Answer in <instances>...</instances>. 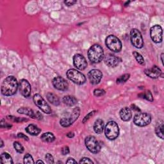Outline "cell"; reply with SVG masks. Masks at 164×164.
<instances>
[{"mask_svg":"<svg viewBox=\"0 0 164 164\" xmlns=\"http://www.w3.org/2000/svg\"><path fill=\"white\" fill-rule=\"evenodd\" d=\"M19 88V84L17 79L13 76L7 77L3 81L1 86L2 94L5 96L14 95Z\"/></svg>","mask_w":164,"mask_h":164,"instance_id":"obj_1","label":"cell"},{"mask_svg":"<svg viewBox=\"0 0 164 164\" xmlns=\"http://www.w3.org/2000/svg\"><path fill=\"white\" fill-rule=\"evenodd\" d=\"M88 57L92 63H100L105 57L103 48L97 44L92 45L88 51Z\"/></svg>","mask_w":164,"mask_h":164,"instance_id":"obj_2","label":"cell"},{"mask_svg":"<svg viewBox=\"0 0 164 164\" xmlns=\"http://www.w3.org/2000/svg\"><path fill=\"white\" fill-rule=\"evenodd\" d=\"M105 134L106 137L109 140L116 139L119 135V128L117 122L114 120L109 121L105 126Z\"/></svg>","mask_w":164,"mask_h":164,"instance_id":"obj_3","label":"cell"},{"mask_svg":"<svg viewBox=\"0 0 164 164\" xmlns=\"http://www.w3.org/2000/svg\"><path fill=\"white\" fill-rule=\"evenodd\" d=\"M67 78L77 85H83L86 82V78L84 74L74 69H70L66 73Z\"/></svg>","mask_w":164,"mask_h":164,"instance_id":"obj_4","label":"cell"},{"mask_svg":"<svg viewBox=\"0 0 164 164\" xmlns=\"http://www.w3.org/2000/svg\"><path fill=\"white\" fill-rule=\"evenodd\" d=\"M105 43L107 48L114 52H119L122 49L120 40L115 35L108 36L105 40Z\"/></svg>","mask_w":164,"mask_h":164,"instance_id":"obj_5","label":"cell"},{"mask_svg":"<svg viewBox=\"0 0 164 164\" xmlns=\"http://www.w3.org/2000/svg\"><path fill=\"white\" fill-rule=\"evenodd\" d=\"M80 115V109L79 107H76L73 109L71 115L68 117H64L60 119V125L64 128L69 127L72 125L73 123L78 119Z\"/></svg>","mask_w":164,"mask_h":164,"instance_id":"obj_6","label":"cell"},{"mask_svg":"<svg viewBox=\"0 0 164 164\" xmlns=\"http://www.w3.org/2000/svg\"><path fill=\"white\" fill-rule=\"evenodd\" d=\"M130 40L132 45L136 48L141 49L144 46V40L141 32L136 28H133L130 32Z\"/></svg>","mask_w":164,"mask_h":164,"instance_id":"obj_7","label":"cell"},{"mask_svg":"<svg viewBox=\"0 0 164 164\" xmlns=\"http://www.w3.org/2000/svg\"><path fill=\"white\" fill-rule=\"evenodd\" d=\"M85 144L89 151L94 154H97L101 151V146L94 136H88L85 138Z\"/></svg>","mask_w":164,"mask_h":164,"instance_id":"obj_8","label":"cell"},{"mask_svg":"<svg viewBox=\"0 0 164 164\" xmlns=\"http://www.w3.org/2000/svg\"><path fill=\"white\" fill-rule=\"evenodd\" d=\"M151 122V117L147 113H141L135 115L133 118L134 124L140 127H144L149 125Z\"/></svg>","mask_w":164,"mask_h":164,"instance_id":"obj_9","label":"cell"},{"mask_svg":"<svg viewBox=\"0 0 164 164\" xmlns=\"http://www.w3.org/2000/svg\"><path fill=\"white\" fill-rule=\"evenodd\" d=\"M33 100L35 105L38 108H39L43 112L47 114H49L51 113L52 110L49 105L46 103V101L40 94H35L33 97Z\"/></svg>","mask_w":164,"mask_h":164,"instance_id":"obj_10","label":"cell"},{"mask_svg":"<svg viewBox=\"0 0 164 164\" xmlns=\"http://www.w3.org/2000/svg\"><path fill=\"white\" fill-rule=\"evenodd\" d=\"M150 36L155 43H160L163 40V31L160 25L156 24L150 29Z\"/></svg>","mask_w":164,"mask_h":164,"instance_id":"obj_11","label":"cell"},{"mask_svg":"<svg viewBox=\"0 0 164 164\" xmlns=\"http://www.w3.org/2000/svg\"><path fill=\"white\" fill-rule=\"evenodd\" d=\"M19 89L20 93L24 98H28L30 95L32 88L31 85L28 80L25 79H22L20 80L19 83Z\"/></svg>","mask_w":164,"mask_h":164,"instance_id":"obj_12","label":"cell"},{"mask_svg":"<svg viewBox=\"0 0 164 164\" xmlns=\"http://www.w3.org/2000/svg\"><path fill=\"white\" fill-rule=\"evenodd\" d=\"M52 84L53 87L57 90L65 91L69 87V84L67 81L61 76H57L54 78L52 81Z\"/></svg>","mask_w":164,"mask_h":164,"instance_id":"obj_13","label":"cell"},{"mask_svg":"<svg viewBox=\"0 0 164 164\" xmlns=\"http://www.w3.org/2000/svg\"><path fill=\"white\" fill-rule=\"evenodd\" d=\"M87 76L89 81L92 85L98 84L103 78V74L101 71L99 69H95L90 71Z\"/></svg>","mask_w":164,"mask_h":164,"instance_id":"obj_14","label":"cell"},{"mask_svg":"<svg viewBox=\"0 0 164 164\" xmlns=\"http://www.w3.org/2000/svg\"><path fill=\"white\" fill-rule=\"evenodd\" d=\"M74 65L79 70H84L87 67V62L85 58L81 54H76L73 57Z\"/></svg>","mask_w":164,"mask_h":164,"instance_id":"obj_15","label":"cell"},{"mask_svg":"<svg viewBox=\"0 0 164 164\" xmlns=\"http://www.w3.org/2000/svg\"><path fill=\"white\" fill-rule=\"evenodd\" d=\"M144 73L146 74V75L153 79H156L161 76H163V73L161 72L160 68L156 65L153 66L150 69H146L144 71Z\"/></svg>","mask_w":164,"mask_h":164,"instance_id":"obj_16","label":"cell"},{"mask_svg":"<svg viewBox=\"0 0 164 164\" xmlns=\"http://www.w3.org/2000/svg\"><path fill=\"white\" fill-rule=\"evenodd\" d=\"M105 64L110 67H115L119 64V59L115 55L109 53L104 57Z\"/></svg>","mask_w":164,"mask_h":164,"instance_id":"obj_17","label":"cell"},{"mask_svg":"<svg viewBox=\"0 0 164 164\" xmlns=\"http://www.w3.org/2000/svg\"><path fill=\"white\" fill-rule=\"evenodd\" d=\"M120 117L123 121H129L132 117V113L131 109L128 107H125L122 108L119 112Z\"/></svg>","mask_w":164,"mask_h":164,"instance_id":"obj_18","label":"cell"},{"mask_svg":"<svg viewBox=\"0 0 164 164\" xmlns=\"http://www.w3.org/2000/svg\"><path fill=\"white\" fill-rule=\"evenodd\" d=\"M18 112L21 114H24L30 117L32 119H36V112L29 108L22 107L18 110Z\"/></svg>","mask_w":164,"mask_h":164,"instance_id":"obj_19","label":"cell"},{"mask_svg":"<svg viewBox=\"0 0 164 164\" xmlns=\"http://www.w3.org/2000/svg\"><path fill=\"white\" fill-rule=\"evenodd\" d=\"M94 131L98 133L101 134L103 131L104 130V122L102 119H98L95 121L94 125Z\"/></svg>","mask_w":164,"mask_h":164,"instance_id":"obj_20","label":"cell"},{"mask_svg":"<svg viewBox=\"0 0 164 164\" xmlns=\"http://www.w3.org/2000/svg\"><path fill=\"white\" fill-rule=\"evenodd\" d=\"M25 131L32 136H37L40 133L41 130L34 125H29L25 128Z\"/></svg>","mask_w":164,"mask_h":164,"instance_id":"obj_21","label":"cell"},{"mask_svg":"<svg viewBox=\"0 0 164 164\" xmlns=\"http://www.w3.org/2000/svg\"><path fill=\"white\" fill-rule=\"evenodd\" d=\"M46 98L49 103L54 106H58L60 105V100L59 97L52 92H48L46 94Z\"/></svg>","mask_w":164,"mask_h":164,"instance_id":"obj_22","label":"cell"},{"mask_svg":"<svg viewBox=\"0 0 164 164\" xmlns=\"http://www.w3.org/2000/svg\"><path fill=\"white\" fill-rule=\"evenodd\" d=\"M63 103L69 106H73L77 103V100L72 95H65L62 99Z\"/></svg>","mask_w":164,"mask_h":164,"instance_id":"obj_23","label":"cell"},{"mask_svg":"<svg viewBox=\"0 0 164 164\" xmlns=\"http://www.w3.org/2000/svg\"><path fill=\"white\" fill-rule=\"evenodd\" d=\"M40 139L43 142H48V143H51L54 140H55V136H54L53 133L46 132L41 135Z\"/></svg>","mask_w":164,"mask_h":164,"instance_id":"obj_24","label":"cell"},{"mask_svg":"<svg viewBox=\"0 0 164 164\" xmlns=\"http://www.w3.org/2000/svg\"><path fill=\"white\" fill-rule=\"evenodd\" d=\"M0 162L2 164H12L13 163L11 156L8 153H3L1 155Z\"/></svg>","mask_w":164,"mask_h":164,"instance_id":"obj_25","label":"cell"},{"mask_svg":"<svg viewBox=\"0 0 164 164\" xmlns=\"http://www.w3.org/2000/svg\"><path fill=\"white\" fill-rule=\"evenodd\" d=\"M138 96L141 97L143 99H145L147 101H153V96L152 95V93L151 92V91L149 90H147L144 91V92L139 94L138 95Z\"/></svg>","mask_w":164,"mask_h":164,"instance_id":"obj_26","label":"cell"},{"mask_svg":"<svg viewBox=\"0 0 164 164\" xmlns=\"http://www.w3.org/2000/svg\"><path fill=\"white\" fill-rule=\"evenodd\" d=\"M155 133L157 136L161 139H163V122L159 124L155 129Z\"/></svg>","mask_w":164,"mask_h":164,"instance_id":"obj_27","label":"cell"},{"mask_svg":"<svg viewBox=\"0 0 164 164\" xmlns=\"http://www.w3.org/2000/svg\"><path fill=\"white\" fill-rule=\"evenodd\" d=\"M133 55L134 56L135 59L138 62V63L141 65H144L145 64V60L144 57L142 56V54H141L139 53L136 51H133Z\"/></svg>","mask_w":164,"mask_h":164,"instance_id":"obj_28","label":"cell"},{"mask_svg":"<svg viewBox=\"0 0 164 164\" xmlns=\"http://www.w3.org/2000/svg\"><path fill=\"white\" fill-rule=\"evenodd\" d=\"M13 147H14L16 151L21 154L24 152V147L19 142H13Z\"/></svg>","mask_w":164,"mask_h":164,"instance_id":"obj_29","label":"cell"},{"mask_svg":"<svg viewBox=\"0 0 164 164\" xmlns=\"http://www.w3.org/2000/svg\"><path fill=\"white\" fill-rule=\"evenodd\" d=\"M130 74H125L122 76H120L119 78L117 79V84H122V83H125L126 81L130 78Z\"/></svg>","mask_w":164,"mask_h":164,"instance_id":"obj_30","label":"cell"},{"mask_svg":"<svg viewBox=\"0 0 164 164\" xmlns=\"http://www.w3.org/2000/svg\"><path fill=\"white\" fill-rule=\"evenodd\" d=\"M7 119L8 120H10L13 122H23L25 121H28V119H24L23 117H16L12 115H8L7 116Z\"/></svg>","mask_w":164,"mask_h":164,"instance_id":"obj_31","label":"cell"},{"mask_svg":"<svg viewBox=\"0 0 164 164\" xmlns=\"http://www.w3.org/2000/svg\"><path fill=\"white\" fill-rule=\"evenodd\" d=\"M24 163H29V164H33L35 163V161L33 159V157L30 154H26L24 156Z\"/></svg>","mask_w":164,"mask_h":164,"instance_id":"obj_32","label":"cell"},{"mask_svg":"<svg viewBox=\"0 0 164 164\" xmlns=\"http://www.w3.org/2000/svg\"><path fill=\"white\" fill-rule=\"evenodd\" d=\"M105 93H106L105 90L101 89H96L94 90V95L96 97L103 96V95L105 94Z\"/></svg>","mask_w":164,"mask_h":164,"instance_id":"obj_33","label":"cell"},{"mask_svg":"<svg viewBox=\"0 0 164 164\" xmlns=\"http://www.w3.org/2000/svg\"><path fill=\"white\" fill-rule=\"evenodd\" d=\"M96 112H97V111L94 110V111H92V112H90V113H89V114L84 118L83 120H82V122H83L84 124H85V123L87 122L91 117H92L95 114V113H96Z\"/></svg>","mask_w":164,"mask_h":164,"instance_id":"obj_34","label":"cell"},{"mask_svg":"<svg viewBox=\"0 0 164 164\" xmlns=\"http://www.w3.org/2000/svg\"><path fill=\"white\" fill-rule=\"evenodd\" d=\"M0 125H1L2 128H11L12 127V125L10 124H8V123L6 122L4 119H2L1 122H0Z\"/></svg>","mask_w":164,"mask_h":164,"instance_id":"obj_35","label":"cell"},{"mask_svg":"<svg viewBox=\"0 0 164 164\" xmlns=\"http://www.w3.org/2000/svg\"><path fill=\"white\" fill-rule=\"evenodd\" d=\"M45 158L46 160L47 161V163L51 164V163H54V158L53 157V156L50 154V153H47L45 156Z\"/></svg>","mask_w":164,"mask_h":164,"instance_id":"obj_36","label":"cell"},{"mask_svg":"<svg viewBox=\"0 0 164 164\" xmlns=\"http://www.w3.org/2000/svg\"><path fill=\"white\" fill-rule=\"evenodd\" d=\"M61 152H62V154L63 155H68L69 153L70 152V149H69V147L68 146H64L61 149Z\"/></svg>","mask_w":164,"mask_h":164,"instance_id":"obj_37","label":"cell"},{"mask_svg":"<svg viewBox=\"0 0 164 164\" xmlns=\"http://www.w3.org/2000/svg\"><path fill=\"white\" fill-rule=\"evenodd\" d=\"M79 163H93L94 162L89 158H86V157H84V158H82L80 161H79Z\"/></svg>","mask_w":164,"mask_h":164,"instance_id":"obj_38","label":"cell"},{"mask_svg":"<svg viewBox=\"0 0 164 164\" xmlns=\"http://www.w3.org/2000/svg\"><path fill=\"white\" fill-rule=\"evenodd\" d=\"M18 137L19 138V139H23L26 141H29V138L28 136H27L26 135H24V133H19L18 134Z\"/></svg>","mask_w":164,"mask_h":164,"instance_id":"obj_39","label":"cell"},{"mask_svg":"<svg viewBox=\"0 0 164 164\" xmlns=\"http://www.w3.org/2000/svg\"><path fill=\"white\" fill-rule=\"evenodd\" d=\"M130 109L135 112H141V109L137 106H136L135 105H131V106H130Z\"/></svg>","mask_w":164,"mask_h":164,"instance_id":"obj_40","label":"cell"},{"mask_svg":"<svg viewBox=\"0 0 164 164\" xmlns=\"http://www.w3.org/2000/svg\"><path fill=\"white\" fill-rule=\"evenodd\" d=\"M76 3H77V1H74V0H72V1H65L64 2V3L67 6H71V5H74Z\"/></svg>","mask_w":164,"mask_h":164,"instance_id":"obj_41","label":"cell"},{"mask_svg":"<svg viewBox=\"0 0 164 164\" xmlns=\"http://www.w3.org/2000/svg\"><path fill=\"white\" fill-rule=\"evenodd\" d=\"M43 118V116L40 112L37 111L36 112V119L38 120H42Z\"/></svg>","mask_w":164,"mask_h":164,"instance_id":"obj_42","label":"cell"},{"mask_svg":"<svg viewBox=\"0 0 164 164\" xmlns=\"http://www.w3.org/2000/svg\"><path fill=\"white\" fill-rule=\"evenodd\" d=\"M66 163H77V161L73 158H69L66 161Z\"/></svg>","mask_w":164,"mask_h":164,"instance_id":"obj_43","label":"cell"},{"mask_svg":"<svg viewBox=\"0 0 164 164\" xmlns=\"http://www.w3.org/2000/svg\"><path fill=\"white\" fill-rule=\"evenodd\" d=\"M66 136H67L68 138L71 139V138H73L74 136V133L73 132H69V133H67L66 134Z\"/></svg>","mask_w":164,"mask_h":164,"instance_id":"obj_44","label":"cell"},{"mask_svg":"<svg viewBox=\"0 0 164 164\" xmlns=\"http://www.w3.org/2000/svg\"><path fill=\"white\" fill-rule=\"evenodd\" d=\"M163 53H161V63L163 65Z\"/></svg>","mask_w":164,"mask_h":164,"instance_id":"obj_45","label":"cell"},{"mask_svg":"<svg viewBox=\"0 0 164 164\" xmlns=\"http://www.w3.org/2000/svg\"><path fill=\"white\" fill-rule=\"evenodd\" d=\"M37 163H44V162L43 161H42V160H38L37 162H36Z\"/></svg>","mask_w":164,"mask_h":164,"instance_id":"obj_46","label":"cell"},{"mask_svg":"<svg viewBox=\"0 0 164 164\" xmlns=\"http://www.w3.org/2000/svg\"><path fill=\"white\" fill-rule=\"evenodd\" d=\"M1 142H2V144H1V147H3V145H4V142H3V140H1Z\"/></svg>","mask_w":164,"mask_h":164,"instance_id":"obj_47","label":"cell"}]
</instances>
